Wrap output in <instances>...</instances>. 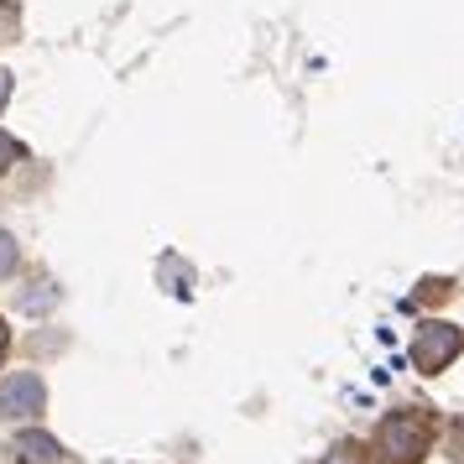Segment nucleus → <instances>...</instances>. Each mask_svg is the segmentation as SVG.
Here are the masks:
<instances>
[{"label": "nucleus", "instance_id": "nucleus-1", "mask_svg": "<svg viewBox=\"0 0 464 464\" xmlns=\"http://www.w3.org/2000/svg\"><path fill=\"white\" fill-rule=\"evenodd\" d=\"M376 449L386 464H418L428 449H433V418L422 407H407V412H392L381 422Z\"/></svg>", "mask_w": 464, "mask_h": 464}, {"label": "nucleus", "instance_id": "nucleus-2", "mask_svg": "<svg viewBox=\"0 0 464 464\" xmlns=\"http://www.w3.org/2000/svg\"><path fill=\"white\" fill-rule=\"evenodd\" d=\"M454 355H459V329H454V324H443V318L422 324L418 339H412V365H418L422 376H439V371H449V365H454Z\"/></svg>", "mask_w": 464, "mask_h": 464}, {"label": "nucleus", "instance_id": "nucleus-3", "mask_svg": "<svg viewBox=\"0 0 464 464\" xmlns=\"http://www.w3.org/2000/svg\"><path fill=\"white\" fill-rule=\"evenodd\" d=\"M43 407H47V392L32 371H16L11 381H0V418H37Z\"/></svg>", "mask_w": 464, "mask_h": 464}, {"label": "nucleus", "instance_id": "nucleus-4", "mask_svg": "<svg viewBox=\"0 0 464 464\" xmlns=\"http://www.w3.org/2000/svg\"><path fill=\"white\" fill-rule=\"evenodd\" d=\"M11 454H16L22 464H58V459H63V443L47 439V433H16Z\"/></svg>", "mask_w": 464, "mask_h": 464}, {"label": "nucleus", "instance_id": "nucleus-5", "mask_svg": "<svg viewBox=\"0 0 464 464\" xmlns=\"http://www.w3.org/2000/svg\"><path fill=\"white\" fill-rule=\"evenodd\" d=\"M16 32H22V11H16V0H0V43H16Z\"/></svg>", "mask_w": 464, "mask_h": 464}, {"label": "nucleus", "instance_id": "nucleus-6", "mask_svg": "<svg viewBox=\"0 0 464 464\" xmlns=\"http://www.w3.org/2000/svg\"><path fill=\"white\" fill-rule=\"evenodd\" d=\"M16 261H22V251H16V240L0 230V276H11L16 272Z\"/></svg>", "mask_w": 464, "mask_h": 464}, {"label": "nucleus", "instance_id": "nucleus-7", "mask_svg": "<svg viewBox=\"0 0 464 464\" xmlns=\"http://www.w3.org/2000/svg\"><path fill=\"white\" fill-rule=\"evenodd\" d=\"M16 157H22V147H16V141H11V136H5V130H0V172L11 168V162H16Z\"/></svg>", "mask_w": 464, "mask_h": 464}, {"label": "nucleus", "instance_id": "nucleus-8", "mask_svg": "<svg viewBox=\"0 0 464 464\" xmlns=\"http://www.w3.org/2000/svg\"><path fill=\"white\" fill-rule=\"evenodd\" d=\"M449 454H454V459H464V418L454 422V433H449Z\"/></svg>", "mask_w": 464, "mask_h": 464}, {"label": "nucleus", "instance_id": "nucleus-9", "mask_svg": "<svg viewBox=\"0 0 464 464\" xmlns=\"http://www.w3.org/2000/svg\"><path fill=\"white\" fill-rule=\"evenodd\" d=\"M5 94H11V73H0V105H5Z\"/></svg>", "mask_w": 464, "mask_h": 464}, {"label": "nucleus", "instance_id": "nucleus-10", "mask_svg": "<svg viewBox=\"0 0 464 464\" xmlns=\"http://www.w3.org/2000/svg\"><path fill=\"white\" fill-rule=\"evenodd\" d=\"M5 344H11V334H5V324H0V355H5Z\"/></svg>", "mask_w": 464, "mask_h": 464}]
</instances>
